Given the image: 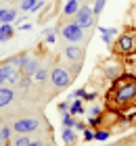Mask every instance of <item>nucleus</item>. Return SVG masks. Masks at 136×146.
<instances>
[{
	"mask_svg": "<svg viewBox=\"0 0 136 146\" xmlns=\"http://www.w3.org/2000/svg\"><path fill=\"white\" fill-rule=\"evenodd\" d=\"M105 109L113 113H128L136 109V75L134 73H121L117 79H113L105 98Z\"/></svg>",
	"mask_w": 136,
	"mask_h": 146,
	"instance_id": "1",
	"label": "nucleus"
},
{
	"mask_svg": "<svg viewBox=\"0 0 136 146\" xmlns=\"http://www.w3.org/2000/svg\"><path fill=\"white\" fill-rule=\"evenodd\" d=\"M111 48H113V54L117 58L119 56L132 58L136 54V25H130L121 34H117V40L111 44Z\"/></svg>",
	"mask_w": 136,
	"mask_h": 146,
	"instance_id": "2",
	"label": "nucleus"
},
{
	"mask_svg": "<svg viewBox=\"0 0 136 146\" xmlns=\"http://www.w3.org/2000/svg\"><path fill=\"white\" fill-rule=\"evenodd\" d=\"M94 19H96V15L92 13V6H80V11L73 15V21H76L82 29H88V27H92L94 25Z\"/></svg>",
	"mask_w": 136,
	"mask_h": 146,
	"instance_id": "3",
	"label": "nucleus"
},
{
	"mask_svg": "<svg viewBox=\"0 0 136 146\" xmlns=\"http://www.w3.org/2000/svg\"><path fill=\"white\" fill-rule=\"evenodd\" d=\"M61 34H63V38L69 44H76V42H82V40H84V29H82L76 21L61 25Z\"/></svg>",
	"mask_w": 136,
	"mask_h": 146,
	"instance_id": "4",
	"label": "nucleus"
},
{
	"mask_svg": "<svg viewBox=\"0 0 136 146\" xmlns=\"http://www.w3.org/2000/svg\"><path fill=\"white\" fill-rule=\"evenodd\" d=\"M50 84L54 86V88H59V90H63V88H67L69 86V82H71V73L67 71V69H63V67H54L52 71H50Z\"/></svg>",
	"mask_w": 136,
	"mask_h": 146,
	"instance_id": "5",
	"label": "nucleus"
},
{
	"mask_svg": "<svg viewBox=\"0 0 136 146\" xmlns=\"http://www.w3.org/2000/svg\"><path fill=\"white\" fill-rule=\"evenodd\" d=\"M40 129V121L33 117H25V119H17L15 123H13V131H17V134H31V131Z\"/></svg>",
	"mask_w": 136,
	"mask_h": 146,
	"instance_id": "6",
	"label": "nucleus"
},
{
	"mask_svg": "<svg viewBox=\"0 0 136 146\" xmlns=\"http://www.w3.org/2000/svg\"><path fill=\"white\" fill-rule=\"evenodd\" d=\"M38 69H40V61H38V58H33V56H27V58H25V63L21 65V67H19L21 75H25V77H33Z\"/></svg>",
	"mask_w": 136,
	"mask_h": 146,
	"instance_id": "7",
	"label": "nucleus"
},
{
	"mask_svg": "<svg viewBox=\"0 0 136 146\" xmlns=\"http://www.w3.org/2000/svg\"><path fill=\"white\" fill-rule=\"evenodd\" d=\"M98 34H100V38H103V44L111 46V44H113V38H117L119 29H117V27H103V25H100V27H98Z\"/></svg>",
	"mask_w": 136,
	"mask_h": 146,
	"instance_id": "8",
	"label": "nucleus"
},
{
	"mask_svg": "<svg viewBox=\"0 0 136 146\" xmlns=\"http://www.w3.org/2000/svg\"><path fill=\"white\" fill-rule=\"evenodd\" d=\"M13 98H15L13 88H9V86H0V109L9 107V104L13 102Z\"/></svg>",
	"mask_w": 136,
	"mask_h": 146,
	"instance_id": "9",
	"label": "nucleus"
},
{
	"mask_svg": "<svg viewBox=\"0 0 136 146\" xmlns=\"http://www.w3.org/2000/svg\"><path fill=\"white\" fill-rule=\"evenodd\" d=\"M103 73H105V77H109V79L113 82V79H117L121 73H124V67H121L119 61H115L111 67H103Z\"/></svg>",
	"mask_w": 136,
	"mask_h": 146,
	"instance_id": "10",
	"label": "nucleus"
},
{
	"mask_svg": "<svg viewBox=\"0 0 136 146\" xmlns=\"http://www.w3.org/2000/svg\"><path fill=\"white\" fill-rule=\"evenodd\" d=\"M15 36V25L13 23H0V44L9 42Z\"/></svg>",
	"mask_w": 136,
	"mask_h": 146,
	"instance_id": "11",
	"label": "nucleus"
},
{
	"mask_svg": "<svg viewBox=\"0 0 136 146\" xmlns=\"http://www.w3.org/2000/svg\"><path fill=\"white\" fill-rule=\"evenodd\" d=\"M82 54H84V50L80 48V46H73V44H69L65 48V56L69 58V61H80L82 58Z\"/></svg>",
	"mask_w": 136,
	"mask_h": 146,
	"instance_id": "12",
	"label": "nucleus"
},
{
	"mask_svg": "<svg viewBox=\"0 0 136 146\" xmlns=\"http://www.w3.org/2000/svg\"><path fill=\"white\" fill-rule=\"evenodd\" d=\"M61 140H63V144H67V146H73L76 144V129L73 127H65L63 129V134H61Z\"/></svg>",
	"mask_w": 136,
	"mask_h": 146,
	"instance_id": "13",
	"label": "nucleus"
},
{
	"mask_svg": "<svg viewBox=\"0 0 136 146\" xmlns=\"http://www.w3.org/2000/svg\"><path fill=\"white\" fill-rule=\"evenodd\" d=\"M78 11H80V0H67L63 6V15H67V17H73Z\"/></svg>",
	"mask_w": 136,
	"mask_h": 146,
	"instance_id": "14",
	"label": "nucleus"
},
{
	"mask_svg": "<svg viewBox=\"0 0 136 146\" xmlns=\"http://www.w3.org/2000/svg\"><path fill=\"white\" fill-rule=\"evenodd\" d=\"M13 21H17V11L0 9V23H13Z\"/></svg>",
	"mask_w": 136,
	"mask_h": 146,
	"instance_id": "15",
	"label": "nucleus"
},
{
	"mask_svg": "<svg viewBox=\"0 0 136 146\" xmlns=\"http://www.w3.org/2000/svg\"><path fill=\"white\" fill-rule=\"evenodd\" d=\"M69 113H71L73 117H76V115H84V113H86L82 98H76V100H71V102H69Z\"/></svg>",
	"mask_w": 136,
	"mask_h": 146,
	"instance_id": "16",
	"label": "nucleus"
},
{
	"mask_svg": "<svg viewBox=\"0 0 136 146\" xmlns=\"http://www.w3.org/2000/svg\"><path fill=\"white\" fill-rule=\"evenodd\" d=\"M11 71H13V65H11V63H4V65H0V86H2V84L6 82V79H9Z\"/></svg>",
	"mask_w": 136,
	"mask_h": 146,
	"instance_id": "17",
	"label": "nucleus"
},
{
	"mask_svg": "<svg viewBox=\"0 0 136 146\" xmlns=\"http://www.w3.org/2000/svg\"><path fill=\"white\" fill-rule=\"evenodd\" d=\"M111 138V129H96L94 131V140L96 142H105Z\"/></svg>",
	"mask_w": 136,
	"mask_h": 146,
	"instance_id": "18",
	"label": "nucleus"
},
{
	"mask_svg": "<svg viewBox=\"0 0 136 146\" xmlns=\"http://www.w3.org/2000/svg\"><path fill=\"white\" fill-rule=\"evenodd\" d=\"M105 4H107V0H94V4H92V13L98 17L100 13L105 11Z\"/></svg>",
	"mask_w": 136,
	"mask_h": 146,
	"instance_id": "19",
	"label": "nucleus"
},
{
	"mask_svg": "<svg viewBox=\"0 0 136 146\" xmlns=\"http://www.w3.org/2000/svg\"><path fill=\"white\" fill-rule=\"evenodd\" d=\"M63 127H76V119L71 113H63Z\"/></svg>",
	"mask_w": 136,
	"mask_h": 146,
	"instance_id": "20",
	"label": "nucleus"
},
{
	"mask_svg": "<svg viewBox=\"0 0 136 146\" xmlns=\"http://www.w3.org/2000/svg\"><path fill=\"white\" fill-rule=\"evenodd\" d=\"M19 79H21V71H19V69H13V71H11V75H9V79H6V82H9L11 86H15V84H19Z\"/></svg>",
	"mask_w": 136,
	"mask_h": 146,
	"instance_id": "21",
	"label": "nucleus"
},
{
	"mask_svg": "<svg viewBox=\"0 0 136 146\" xmlns=\"http://www.w3.org/2000/svg\"><path fill=\"white\" fill-rule=\"evenodd\" d=\"M25 58H27V54H25V52H21V54H17V56L9 58V63H11V65H17V67H21V65L25 63Z\"/></svg>",
	"mask_w": 136,
	"mask_h": 146,
	"instance_id": "22",
	"label": "nucleus"
},
{
	"mask_svg": "<svg viewBox=\"0 0 136 146\" xmlns=\"http://www.w3.org/2000/svg\"><path fill=\"white\" fill-rule=\"evenodd\" d=\"M27 144H29V138L25 134H17V140L13 142V146H27Z\"/></svg>",
	"mask_w": 136,
	"mask_h": 146,
	"instance_id": "23",
	"label": "nucleus"
},
{
	"mask_svg": "<svg viewBox=\"0 0 136 146\" xmlns=\"http://www.w3.org/2000/svg\"><path fill=\"white\" fill-rule=\"evenodd\" d=\"M33 77H36V82H46V79L50 77V73L46 71V69H38V71H36V75H33Z\"/></svg>",
	"mask_w": 136,
	"mask_h": 146,
	"instance_id": "24",
	"label": "nucleus"
},
{
	"mask_svg": "<svg viewBox=\"0 0 136 146\" xmlns=\"http://www.w3.org/2000/svg\"><path fill=\"white\" fill-rule=\"evenodd\" d=\"M0 134H2V140L4 142H9L11 140V134H13V125H11V127H0Z\"/></svg>",
	"mask_w": 136,
	"mask_h": 146,
	"instance_id": "25",
	"label": "nucleus"
},
{
	"mask_svg": "<svg viewBox=\"0 0 136 146\" xmlns=\"http://www.w3.org/2000/svg\"><path fill=\"white\" fill-rule=\"evenodd\" d=\"M88 115H90V117H103V115H105V109H100V107H92L90 111H88Z\"/></svg>",
	"mask_w": 136,
	"mask_h": 146,
	"instance_id": "26",
	"label": "nucleus"
},
{
	"mask_svg": "<svg viewBox=\"0 0 136 146\" xmlns=\"http://www.w3.org/2000/svg\"><path fill=\"white\" fill-rule=\"evenodd\" d=\"M88 125H90V127H100V125H103V117H90L88 119Z\"/></svg>",
	"mask_w": 136,
	"mask_h": 146,
	"instance_id": "27",
	"label": "nucleus"
},
{
	"mask_svg": "<svg viewBox=\"0 0 136 146\" xmlns=\"http://www.w3.org/2000/svg\"><path fill=\"white\" fill-rule=\"evenodd\" d=\"M36 2H38V0H21V11H27V13H29L31 6L36 4Z\"/></svg>",
	"mask_w": 136,
	"mask_h": 146,
	"instance_id": "28",
	"label": "nucleus"
},
{
	"mask_svg": "<svg viewBox=\"0 0 136 146\" xmlns=\"http://www.w3.org/2000/svg\"><path fill=\"white\" fill-rule=\"evenodd\" d=\"M82 134H84V142H92V140H94V131H92L90 127H86Z\"/></svg>",
	"mask_w": 136,
	"mask_h": 146,
	"instance_id": "29",
	"label": "nucleus"
},
{
	"mask_svg": "<svg viewBox=\"0 0 136 146\" xmlns=\"http://www.w3.org/2000/svg\"><path fill=\"white\" fill-rule=\"evenodd\" d=\"M96 96H98V94H96V92H86V96H84V100H86V102H92V100H96Z\"/></svg>",
	"mask_w": 136,
	"mask_h": 146,
	"instance_id": "30",
	"label": "nucleus"
},
{
	"mask_svg": "<svg viewBox=\"0 0 136 146\" xmlns=\"http://www.w3.org/2000/svg\"><path fill=\"white\" fill-rule=\"evenodd\" d=\"M42 6H44V0H38V2L31 6V11H29V13H33V15H36V13H38L40 9H42Z\"/></svg>",
	"mask_w": 136,
	"mask_h": 146,
	"instance_id": "31",
	"label": "nucleus"
},
{
	"mask_svg": "<svg viewBox=\"0 0 136 146\" xmlns=\"http://www.w3.org/2000/svg\"><path fill=\"white\" fill-rule=\"evenodd\" d=\"M73 96H76V98H82V100H84V96H86V90H84V88H78L76 92H73Z\"/></svg>",
	"mask_w": 136,
	"mask_h": 146,
	"instance_id": "32",
	"label": "nucleus"
},
{
	"mask_svg": "<svg viewBox=\"0 0 136 146\" xmlns=\"http://www.w3.org/2000/svg\"><path fill=\"white\" fill-rule=\"evenodd\" d=\"M61 113H69V111H67V109H69V100H67V102H59V107H57Z\"/></svg>",
	"mask_w": 136,
	"mask_h": 146,
	"instance_id": "33",
	"label": "nucleus"
},
{
	"mask_svg": "<svg viewBox=\"0 0 136 146\" xmlns=\"http://www.w3.org/2000/svg\"><path fill=\"white\" fill-rule=\"evenodd\" d=\"M44 36H46V44H50V46H52V44H54V40H57V38H54V34H52V31H48V34H44Z\"/></svg>",
	"mask_w": 136,
	"mask_h": 146,
	"instance_id": "34",
	"label": "nucleus"
},
{
	"mask_svg": "<svg viewBox=\"0 0 136 146\" xmlns=\"http://www.w3.org/2000/svg\"><path fill=\"white\" fill-rule=\"evenodd\" d=\"M73 129H78V131H84V129H86V123H84V121H76V127H73Z\"/></svg>",
	"mask_w": 136,
	"mask_h": 146,
	"instance_id": "35",
	"label": "nucleus"
},
{
	"mask_svg": "<svg viewBox=\"0 0 136 146\" xmlns=\"http://www.w3.org/2000/svg\"><path fill=\"white\" fill-rule=\"evenodd\" d=\"M31 27H33L31 23H21V27H19V29H23V31H27V29H31Z\"/></svg>",
	"mask_w": 136,
	"mask_h": 146,
	"instance_id": "36",
	"label": "nucleus"
},
{
	"mask_svg": "<svg viewBox=\"0 0 136 146\" xmlns=\"http://www.w3.org/2000/svg\"><path fill=\"white\" fill-rule=\"evenodd\" d=\"M27 146H44V144L40 142V140H29V144H27Z\"/></svg>",
	"mask_w": 136,
	"mask_h": 146,
	"instance_id": "37",
	"label": "nucleus"
},
{
	"mask_svg": "<svg viewBox=\"0 0 136 146\" xmlns=\"http://www.w3.org/2000/svg\"><path fill=\"white\" fill-rule=\"evenodd\" d=\"M2 142H4V140H2V134H0V146H2Z\"/></svg>",
	"mask_w": 136,
	"mask_h": 146,
	"instance_id": "38",
	"label": "nucleus"
},
{
	"mask_svg": "<svg viewBox=\"0 0 136 146\" xmlns=\"http://www.w3.org/2000/svg\"><path fill=\"white\" fill-rule=\"evenodd\" d=\"M107 146H121V144H107Z\"/></svg>",
	"mask_w": 136,
	"mask_h": 146,
	"instance_id": "39",
	"label": "nucleus"
},
{
	"mask_svg": "<svg viewBox=\"0 0 136 146\" xmlns=\"http://www.w3.org/2000/svg\"><path fill=\"white\" fill-rule=\"evenodd\" d=\"M80 2H88V0H80Z\"/></svg>",
	"mask_w": 136,
	"mask_h": 146,
	"instance_id": "40",
	"label": "nucleus"
},
{
	"mask_svg": "<svg viewBox=\"0 0 136 146\" xmlns=\"http://www.w3.org/2000/svg\"><path fill=\"white\" fill-rule=\"evenodd\" d=\"M134 75H136V67H134Z\"/></svg>",
	"mask_w": 136,
	"mask_h": 146,
	"instance_id": "41",
	"label": "nucleus"
}]
</instances>
